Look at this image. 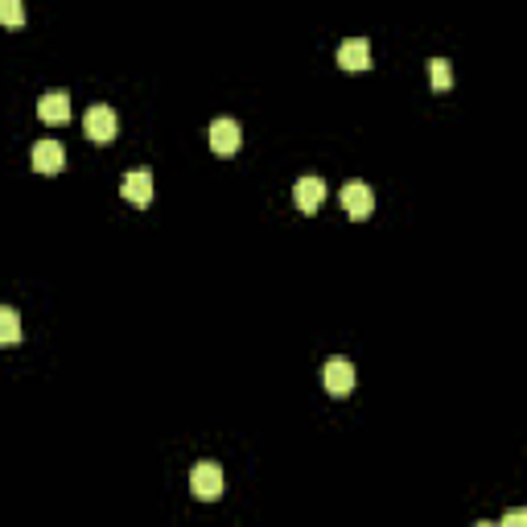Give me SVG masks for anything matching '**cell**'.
<instances>
[{"instance_id": "obj_2", "label": "cell", "mask_w": 527, "mask_h": 527, "mask_svg": "<svg viewBox=\"0 0 527 527\" xmlns=\"http://www.w3.org/2000/svg\"><path fill=\"white\" fill-rule=\"evenodd\" d=\"M322 384L330 395H350V387H355V363L342 355H330L322 366Z\"/></svg>"}, {"instance_id": "obj_7", "label": "cell", "mask_w": 527, "mask_h": 527, "mask_svg": "<svg viewBox=\"0 0 527 527\" xmlns=\"http://www.w3.org/2000/svg\"><path fill=\"white\" fill-rule=\"evenodd\" d=\"M37 116H42V124H66L71 120V95L66 91H45L37 99Z\"/></svg>"}, {"instance_id": "obj_11", "label": "cell", "mask_w": 527, "mask_h": 527, "mask_svg": "<svg viewBox=\"0 0 527 527\" xmlns=\"http://www.w3.org/2000/svg\"><path fill=\"white\" fill-rule=\"evenodd\" d=\"M21 342V313L0 305V346H17Z\"/></svg>"}, {"instance_id": "obj_1", "label": "cell", "mask_w": 527, "mask_h": 527, "mask_svg": "<svg viewBox=\"0 0 527 527\" xmlns=\"http://www.w3.org/2000/svg\"><path fill=\"white\" fill-rule=\"evenodd\" d=\"M190 494L202 503H215L219 494H223V470H219L215 462H198L194 470H190Z\"/></svg>"}, {"instance_id": "obj_4", "label": "cell", "mask_w": 527, "mask_h": 527, "mask_svg": "<svg viewBox=\"0 0 527 527\" xmlns=\"http://www.w3.org/2000/svg\"><path fill=\"white\" fill-rule=\"evenodd\" d=\"M29 165H34L37 173H63L66 170V152H63V144L58 141H37L34 144V152H29Z\"/></svg>"}, {"instance_id": "obj_10", "label": "cell", "mask_w": 527, "mask_h": 527, "mask_svg": "<svg viewBox=\"0 0 527 527\" xmlns=\"http://www.w3.org/2000/svg\"><path fill=\"white\" fill-rule=\"evenodd\" d=\"M120 194H124L132 206H149V202H152V173H149V170L128 173L124 186H120Z\"/></svg>"}, {"instance_id": "obj_3", "label": "cell", "mask_w": 527, "mask_h": 527, "mask_svg": "<svg viewBox=\"0 0 527 527\" xmlns=\"http://www.w3.org/2000/svg\"><path fill=\"white\" fill-rule=\"evenodd\" d=\"M83 132H87L95 144L116 141V112H112L108 103H95V108H87V116H83Z\"/></svg>"}, {"instance_id": "obj_6", "label": "cell", "mask_w": 527, "mask_h": 527, "mask_svg": "<svg viewBox=\"0 0 527 527\" xmlns=\"http://www.w3.org/2000/svg\"><path fill=\"white\" fill-rule=\"evenodd\" d=\"M243 144V128L235 124V120H215V124H210V149L219 152V157H231L235 149H239Z\"/></svg>"}, {"instance_id": "obj_9", "label": "cell", "mask_w": 527, "mask_h": 527, "mask_svg": "<svg viewBox=\"0 0 527 527\" xmlns=\"http://www.w3.org/2000/svg\"><path fill=\"white\" fill-rule=\"evenodd\" d=\"M293 198H297V210H301V215H313L326 198V181L322 178H297Z\"/></svg>"}, {"instance_id": "obj_15", "label": "cell", "mask_w": 527, "mask_h": 527, "mask_svg": "<svg viewBox=\"0 0 527 527\" xmlns=\"http://www.w3.org/2000/svg\"><path fill=\"white\" fill-rule=\"evenodd\" d=\"M473 527H499V523H491V519H478V523H473Z\"/></svg>"}, {"instance_id": "obj_5", "label": "cell", "mask_w": 527, "mask_h": 527, "mask_svg": "<svg viewBox=\"0 0 527 527\" xmlns=\"http://www.w3.org/2000/svg\"><path fill=\"white\" fill-rule=\"evenodd\" d=\"M342 206H346L350 219H366L376 210V190L366 186V181H346L342 186Z\"/></svg>"}, {"instance_id": "obj_14", "label": "cell", "mask_w": 527, "mask_h": 527, "mask_svg": "<svg viewBox=\"0 0 527 527\" xmlns=\"http://www.w3.org/2000/svg\"><path fill=\"white\" fill-rule=\"evenodd\" d=\"M499 527H527V511H507V515H503V523Z\"/></svg>"}, {"instance_id": "obj_8", "label": "cell", "mask_w": 527, "mask_h": 527, "mask_svg": "<svg viewBox=\"0 0 527 527\" xmlns=\"http://www.w3.org/2000/svg\"><path fill=\"white\" fill-rule=\"evenodd\" d=\"M338 66L342 71H366L371 66V42L366 37H346L338 45Z\"/></svg>"}, {"instance_id": "obj_13", "label": "cell", "mask_w": 527, "mask_h": 527, "mask_svg": "<svg viewBox=\"0 0 527 527\" xmlns=\"http://www.w3.org/2000/svg\"><path fill=\"white\" fill-rule=\"evenodd\" d=\"M0 21H5V25H25V9H21V0H0Z\"/></svg>"}, {"instance_id": "obj_12", "label": "cell", "mask_w": 527, "mask_h": 527, "mask_svg": "<svg viewBox=\"0 0 527 527\" xmlns=\"http://www.w3.org/2000/svg\"><path fill=\"white\" fill-rule=\"evenodd\" d=\"M429 79H433V87H437V91L454 87V71H449L445 58H429Z\"/></svg>"}]
</instances>
